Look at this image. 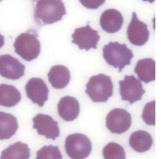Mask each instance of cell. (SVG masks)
<instances>
[{
    "label": "cell",
    "instance_id": "cell-1",
    "mask_svg": "<svg viewBox=\"0 0 161 159\" xmlns=\"http://www.w3.org/2000/svg\"><path fill=\"white\" fill-rule=\"evenodd\" d=\"M66 14L63 0H38L34 8V18L39 26L52 24L61 21Z\"/></svg>",
    "mask_w": 161,
    "mask_h": 159
},
{
    "label": "cell",
    "instance_id": "cell-2",
    "mask_svg": "<svg viewBox=\"0 0 161 159\" xmlns=\"http://www.w3.org/2000/svg\"><path fill=\"white\" fill-rule=\"evenodd\" d=\"M16 54L27 61H31L39 56L41 45L36 30H29L17 36L14 43Z\"/></svg>",
    "mask_w": 161,
    "mask_h": 159
},
{
    "label": "cell",
    "instance_id": "cell-3",
    "mask_svg": "<svg viewBox=\"0 0 161 159\" xmlns=\"http://www.w3.org/2000/svg\"><path fill=\"white\" fill-rule=\"evenodd\" d=\"M103 56L108 65L118 68L119 71L122 72L124 67L131 64L134 55L125 43L110 42L103 46Z\"/></svg>",
    "mask_w": 161,
    "mask_h": 159
},
{
    "label": "cell",
    "instance_id": "cell-4",
    "mask_svg": "<svg viewBox=\"0 0 161 159\" xmlns=\"http://www.w3.org/2000/svg\"><path fill=\"white\" fill-rule=\"evenodd\" d=\"M85 93L94 102H107L113 94L111 77L103 74L91 77L86 84Z\"/></svg>",
    "mask_w": 161,
    "mask_h": 159
},
{
    "label": "cell",
    "instance_id": "cell-5",
    "mask_svg": "<svg viewBox=\"0 0 161 159\" xmlns=\"http://www.w3.org/2000/svg\"><path fill=\"white\" fill-rule=\"evenodd\" d=\"M65 149L68 156L72 159H85L92 151L91 140L81 133H73L67 136Z\"/></svg>",
    "mask_w": 161,
    "mask_h": 159
},
{
    "label": "cell",
    "instance_id": "cell-6",
    "mask_svg": "<svg viewBox=\"0 0 161 159\" xmlns=\"http://www.w3.org/2000/svg\"><path fill=\"white\" fill-rule=\"evenodd\" d=\"M119 87L122 99L130 105L140 101L145 93L142 82L133 75L125 76L124 80L119 81Z\"/></svg>",
    "mask_w": 161,
    "mask_h": 159
},
{
    "label": "cell",
    "instance_id": "cell-7",
    "mask_svg": "<svg viewBox=\"0 0 161 159\" xmlns=\"http://www.w3.org/2000/svg\"><path fill=\"white\" fill-rule=\"evenodd\" d=\"M131 125V115L122 109H114L108 113L106 126L113 133L122 134L126 132Z\"/></svg>",
    "mask_w": 161,
    "mask_h": 159
},
{
    "label": "cell",
    "instance_id": "cell-8",
    "mask_svg": "<svg viewBox=\"0 0 161 159\" xmlns=\"http://www.w3.org/2000/svg\"><path fill=\"white\" fill-rule=\"evenodd\" d=\"M72 37L73 44L78 45L80 49H85L86 51L97 48V43L100 38L98 31L91 28L89 24L75 29Z\"/></svg>",
    "mask_w": 161,
    "mask_h": 159
},
{
    "label": "cell",
    "instance_id": "cell-9",
    "mask_svg": "<svg viewBox=\"0 0 161 159\" xmlns=\"http://www.w3.org/2000/svg\"><path fill=\"white\" fill-rule=\"evenodd\" d=\"M25 65L11 55L0 56V75L9 80H19L25 75Z\"/></svg>",
    "mask_w": 161,
    "mask_h": 159
},
{
    "label": "cell",
    "instance_id": "cell-10",
    "mask_svg": "<svg viewBox=\"0 0 161 159\" xmlns=\"http://www.w3.org/2000/svg\"><path fill=\"white\" fill-rule=\"evenodd\" d=\"M25 91L29 99L40 107H43L48 100V87L41 78L33 77L29 80L25 85Z\"/></svg>",
    "mask_w": 161,
    "mask_h": 159
},
{
    "label": "cell",
    "instance_id": "cell-11",
    "mask_svg": "<svg viewBox=\"0 0 161 159\" xmlns=\"http://www.w3.org/2000/svg\"><path fill=\"white\" fill-rule=\"evenodd\" d=\"M149 36L147 25L141 21L137 14L133 12L132 18L127 28V36L130 43L134 45L142 46L148 41Z\"/></svg>",
    "mask_w": 161,
    "mask_h": 159
},
{
    "label": "cell",
    "instance_id": "cell-12",
    "mask_svg": "<svg viewBox=\"0 0 161 159\" xmlns=\"http://www.w3.org/2000/svg\"><path fill=\"white\" fill-rule=\"evenodd\" d=\"M33 127L36 130L37 133L44 136L47 139L55 140L60 136V129L57 121L53 119L49 115L38 114L33 118Z\"/></svg>",
    "mask_w": 161,
    "mask_h": 159
},
{
    "label": "cell",
    "instance_id": "cell-13",
    "mask_svg": "<svg viewBox=\"0 0 161 159\" xmlns=\"http://www.w3.org/2000/svg\"><path fill=\"white\" fill-rule=\"evenodd\" d=\"M123 16L120 12L114 8L104 11L100 18L102 29L108 34H115L122 28L123 24Z\"/></svg>",
    "mask_w": 161,
    "mask_h": 159
},
{
    "label": "cell",
    "instance_id": "cell-14",
    "mask_svg": "<svg viewBox=\"0 0 161 159\" xmlns=\"http://www.w3.org/2000/svg\"><path fill=\"white\" fill-rule=\"evenodd\" d=\"M58 112L60 118L65 121L75 120L80 113V104L72 96H64L58 104Z\"/></svg>",
    "mask_w": 161,
    "mask_h": 159
},
{
    "label": "cell",
    "instance_id": "cell-15",
    "mask_svg": "<svg viewBox=\"0 0 161 159\" xmlns=\"http://www.w3.org/2000/svg\"><path fill=\"white\" fill-rule=\"evenodd\" d=\"M48 80L53 88L64 89L71 80L70 71L64 65H55L49 71Z\"/></svg>",
    "mask_w": 161,
    "mask_h": 159
},
{
    "label": "cell",
    "instance_id": "cell-16",
    "mask_svg": "<svg viewBox=\"0 0 161 159\" xmlns=\"http://www.w3.org/2000/svg\"><path fill=\"white\" fill-rule=\"evenodd\" d=\"M129 142L133 150L138 153H143L151 149L153 145V139L147 131L138 130L131 133Z\"/></svg>",
    "mask_w": 161,
    "mask_h": 159
},
{
    "label": "cell",
    "instance_id": "cell-17",
    "mask_svg": "<svg viewBox=\"0 0 161 159\" xmlns=\"http://www.w3.org/2000/svg\"><path fill=\"white\" fill-rule=\"evenodd\" d=\"M18 129V120L13 114L0 111V140H8Z\"/></svg>",
    "mask_w": 161,
    "mask_h": 159
},
{
    "label": "cell",
    "instance_id": "cell-18",
    "mask_svg": "<svg viewBox=\"0 0 161 159\" xmlns=\"http://www.w3.org/2000/svg\"><path fill=\"white\" fill-rule=\"evenodd\" d=\"M135 72L138 75L139 80L148 83L154 81L155 77V61L152 58H143L137 62L135 67Z\"/></svg>",
    "mask_w": 161,
    "mask_h": 159
},
{
    "label": "cell",
    "instance_id": "cell-19",
    "mask_svg": "<svg viewBox=\"0 0 161 159\" xmlns=\"http://www.w3.org/2000/svg\"><path fill=\"white\" fill-rule=\"evenodd\" d=\"M21 99V95L15 87L8 84H0V105L12 108L18 105Z\"/></svg>",
    "mask_w": 161,
    "mask_h": 159
},
{
    "label": "cell",
    "instance_id": "cell-20",
    "mask_svg": "<svg viewBox=\"0 0 161 159\" xmlns=\"http://www.w3.org/2000/svg\"><path fill=\"white\" fill-rule=\"evenodd\" d=\"M30 157L28 145L21 142H16L2 151L0 159H29Z\"/></svg>",
    "mask_w": 161,
    "mask_h": 159
},
{
    "label": "cell",
    "instance_id": "cell-21",
    "mask_svg": "<svg viewBox=\"0 0 161 159\" xmlns=\"http://www.w3.org/2000/svg\"><path fill=\"white\" fill-rule=\"evenodd\" d=\"M103 156L104 159H126L124 148L113 142L108 143L103 148Z\"/></svg>",
    "mask_w": 161,
    "mask_h": 159
},
{
    "label": "cell",
    "instance_id": "cell-22",
    "mask_svg": "<svg viewBox=\"0 0 161 159\" xmlns=\"http://www.w3.org/2000/svg\"><path fill=\"white\" fill-rule=\"evenodd\" d=\"M36 159H63V155L58 146H45L36 151Z\"/></svg>",
    "mask_w": 161,
    "mask_h": 159
},
{
    "label": "cell",
    "instance_id": "cell-23",
    "mask_svg": "<svg viewBox=\"0 0 161 159\" xmlns=\"http://www.w3.org/2000/svg\"><path fill=\"white\" fill-rule=\"evenodd\" d=\"M142 118L147 125H155V100L146 104Z\"/></svg>",
    "mask_w": 161,
    "mask_h": 159
},
{
    "label": "cell",
    "instance_id": "cell-24",
    "mask_svg": "<svg viewBox=\"0 0 161 159\" xmlns=\"http://www.w3.org/2000/svg\"><path fill=\"white\" fill-rule=\"evenodd\" d=\"M80 4L89 9H97L106 2V0H79Z\"/></svg>",
    "mask_w": 161,
    "mask_h": 159
},
{
    "label": "cell",
    "instance_id": "cell-25",
    "mask_svg": "<svg viewBox=\"0 0 161 159\" xmlns=\"http://www.w3.org/2000/svg\"><path fill=\"white\" fill-rule=\"evenodd\" d=\"M4 44H5V37L4 36H3L1 34H0V49L4 45Z\"/></svg>",
    "mask_w": 161,
    "mask_h": 159
},
{
    "label": "cell",
    "instance_id": "cell-26",
    "mask_svg": "<svg viewBox=\"0 0 161 159\" xmlns=\"http://www.w3.org/2000/svg\"><path fill=\"white\" fill-rule=\"evenodd\" d=\"M144 2H149L150 3H153L155 0H143Z\"/></svg>",
    "mask_w": 161,
    "mask_h": 159
},
{
    "label": "cell",
    "instance_id": "cell-27",
    "mask_svg": "<svg viewBox=\"0 0 161 159\" xmlns=\"http://www.w3.org/2000/svg\"><path fill=\"white\" fill-rule=\"evenodd\" d=\"M36 0H33V2H36Z\"/></svg>",
    "mask_w": 161,
    "mask_h": 159
},
{
    "label": "cell",
    "instance_id": "cell-28",
    "mask_svg": "<svg viewBox=\"0 0 161 159\" xmlns=\"http://www.w3.org/2000/svg\"><path fill=\"white\" fill-rule=\"evenodd\" d=\"M2 1V0H0V2H1Z\"/></svg>",
    "mask_w": 161,
    "mask_h": 159
}]
</instances>
